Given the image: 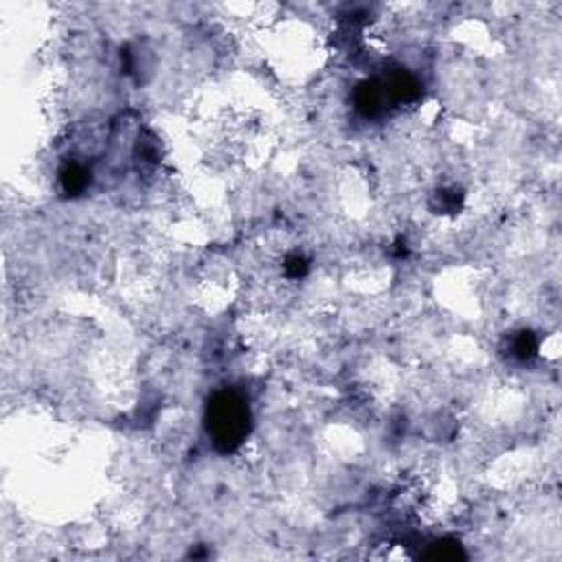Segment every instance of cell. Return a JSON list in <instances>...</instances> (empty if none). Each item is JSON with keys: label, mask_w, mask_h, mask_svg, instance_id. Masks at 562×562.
<instances>
[{"label": "cell", "mask_w": 562, "mask_h": 562, "mask_svg": "<svg viewBox=\"0 0 562 562\" xmlns=\"http://www.w3.org/2000/svg\"><path fill=\"white\" fill-rule=\"evenodd\" d=\"M209 435L224 451H234L248 433V407L235 393H218L207 411Z\"/></svg>", "instance_id": "6da1fadb"}, {"label": "cell", "mask_w": 562, "mask_h": 562, "mask_svg": "<svg viewBox=\"0 0 562 562\" xmlns=\"http://www.w3.org/2000/svg\"><path fill=\"white\" fill-rule=\"evenodd\" d=\"M64 185H67L68 192H79V189H84L86 172L79 170V167H70L67 174H64Z\"/></svg>", "instance_id": "7a4b0ae2"}]
</instances>
